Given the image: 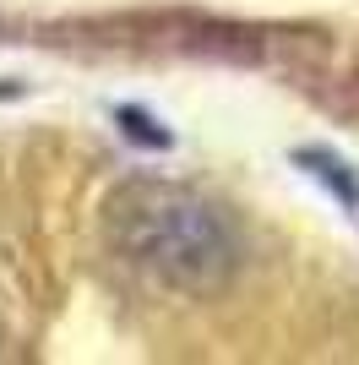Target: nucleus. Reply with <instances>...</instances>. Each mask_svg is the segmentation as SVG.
Returning a JSON list of instances; mask_svg holds the SVG:
<instances>
[{
    "label": "nucleus",
    "instance_id": "f257e3e1",
    "mask_svg": "<svg viewBox=\"0 0 359 365\" xmlns=\"http://www.w3.org/2000/svg\"><path fill=\"white\" fill-rule=\"evenodd\" d=\"M109 240L131 267L180 294H218L239 267V235L185 185L131 180L109 197Z\"/></svg>",
    "mask_w": 359,
    "mask_h": 365
},
{
    "label": "nucleus",
    "instance_id": "f03ea898",
    "mask_svg": "<svg viewBox=\"0 0 359 365\" xmlns=\"http://www.w3.org/2000/svg\"><path fill=\"white\" fill-rule=\"evenodd\" d=\"M299 164H305V175H316L332 197L343 202V213L354 218V229H359V175H354V169H348L343 158L321 153V148H305V153H299Z\"/></svg>",
    "mask_w": 359,
    "mask_h": 365
}]
</instances>
